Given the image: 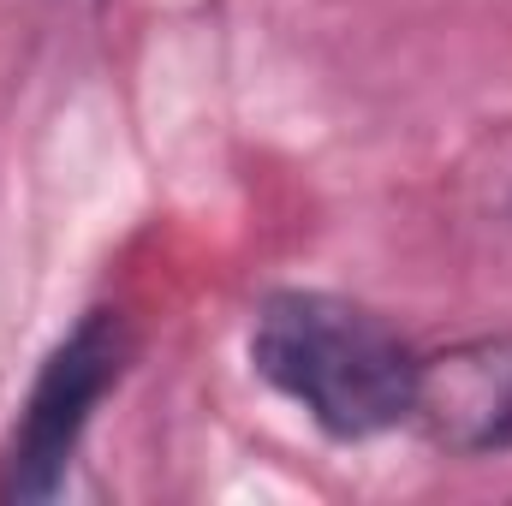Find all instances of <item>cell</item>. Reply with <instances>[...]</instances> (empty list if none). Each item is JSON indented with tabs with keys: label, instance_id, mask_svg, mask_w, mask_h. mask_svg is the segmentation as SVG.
<instances>
[{
	"label": "cell",
	"instance_id": "cell-1",
	"mask_svg": "<svg viewBox=\"0 0 512 506\" xmlns=\"http://www.w3.org/2000/svg\"><path fill=\"white\" fill-rule=\"evenodd\" d=\"M251 370L334 441H376L411 423L417 352L340 292H268L251 310Z\"/></svg>",
	"mask_w": 512,
	"mask_h": 506
},
{
	"label": "cell",
	"instance_id": "cell-2",
	"mask_svg": "<svg viewBox=\"0 0 512 506\" xmlns=\"http://www.w3.org/2000/svg\"><path fill=\"white\" fill-rule=\"evenodd\" d=\"M126 364H131V322L120 310H90L42 358V370H36L24 405H18L6 459H0V501H48L66 483L96 411L120 387Z\"/></svg>",
	"mask_w": 512,
	"mask_h": 506
},
{
	"label": "cell",
	"instance_id": "cell-3",
	"mask_svg": "<svg viewBox=\"0 0 512 506\" xmlns=\"http://www.w3.org/2000/svg\"><path fill=\"white\" fill-rule=\"evenodd\" d=\"M411 423L459 459L512 453V328L417 358Z\"/></svg>",
	"mask_w": 512,
	"mask_h": 506
}]
</instances>
